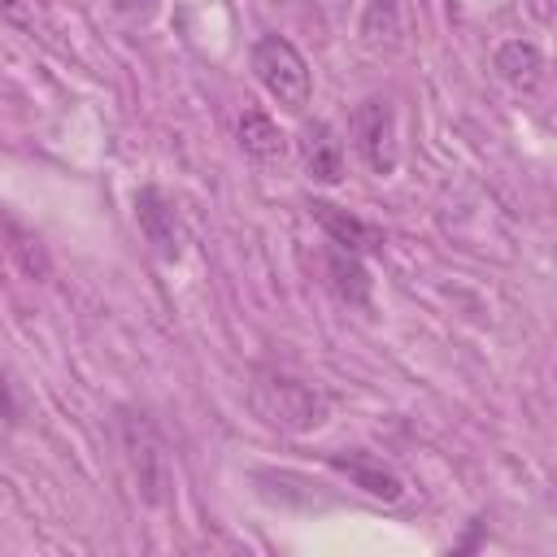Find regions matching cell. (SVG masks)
Returning a JSON list of instances; mask_svg holds the SVG:
<instances>
[{"mask_svg":"<svg viewBox=\"0 0 557 557\" xmlns=\"http://www.w3.org/2000/svg\"><path fill=\"white\" fill-rule=\"evenodd\" d=\"M326 461H331L352 487H361V492L374 496V500L396 505V500L405 496V479H400L392 466H383L379 457H370V453H331Z\"/></svg>","mask_w":557,"mask_h":557,"instance_id":"6","label":"cell"},{"mask_svg":"<svg viewBox=\"0 0 557 557\" xmlns=\"http://www.w3.org/2000/svg\"><path fill=\"white\" fill-rule=\"evenodd\" d=\"M0 418H4V422H17V405H13V392H9V383H4V370H0Z\"/></svg>","mask_w":557,"mask_h":557,"instance_id":"15","label":"cell"},{"mask_svg":"<svg viewBox=\"0 0 557 557\" xmlns=\"http://www.w3.org/2000/svg\"><path fill=\"white\" fill-rule=\"evenodd\" d=\"M361 39L366 48H396L400 39V13L392 0H370L361 13Z\"/></svg>","mask_w":557,"mask_h":557,"instance_id":"13","label":"cell"},{"mask_svg":"<svg viewBox=\"0 0 557 557\" xmlns=\"http://www.w3.org/2000/svg\"><path fill=\"white\" fill-rule=\"evenodd\" d=\"M252 74L287 113H305V104H309V65H305V57L296 52L292 39L261 35L257 48H252Z\"/></svg>","mask_w":557,"mask_h":557,"instance_id":"3","label":"cell"},{"mask_svg":"<svg viewBox=\"0 0 557 557\" xmlns=\"http://www.w3.org/2000/svg\"><path fill=\"white\" fill-rule=\"evenodd\" d=\"M135 222H139V235L144 244L152 248L157 261L174 265L183 257V226H178V209L174 200L161 191V187H139L135 191Z\"/></svg>","mask_w":557,"mask_h":557,"instance_id":"5","label":"cell"},{"mask_svg":"<svg viewBox=\"0 0 557 557\" xmlns=\"http://www.w3.org/2000/svg\"><path fill=\"white\" fill-rule=\"evenodd\" d=\"M352 139H357V152L361 161L387 178L400 161V144H396V113H392V100L383 96H366L352 113Z\"/></svg>","mask_w":557,"mask_h":557,"instance_id":"4","label":"cell"},{"mask_svg":"<svg viewBox=\"0 0 557 557\" xmlns=\"http://www.w3.org/2000/svg\"><path fill=\"white\" fill-rule=\"evenodd\" d=\"M235 135H239V148H244L252 161H261V165L283 161V152H287V135H283L278 122H274L270 113H261V109H244Z\"/></svg>","mask_w":557,"mask_h":557,"instance_id":"12","label":"cell"},{"mask_svg":"<svg viewBox=\"0 0 557 557\" xmlns=\"http://www.w3.org/2000/svg\"><path fill=\"white\" fill-rule=\"evenodd\" d=\"M248 400L265 426L287 431V435H305V431L326 422V396L318 387H309L305 379L283 374V370H257Z\"/></svg>","mask_w":557,"mask_h":557,"instance_id":"1","label":"cell"},{"mask_svg":"<svg viewBox=\"0 0 557 557\" xmlns=\"http://www.w3.org/2000/svg\"><path fill=\"white\" fill-rule=\"evenodd\" d=\"M492 65H496V74H500L513 91H535L540 78H544V57H540V48H535L531 39H505V44L496 48Z\"/></svg>","mask_w":557,"mask_h":557,"instance_id":"11","label":"cell"},{"mask_svg":"<svg viewBox=\"0 0 557 557\" xmlns=\"http://www.w3.org/2000/svg\"><path fill=\"white\" fill-rule=\"evenodd\" d=\"M322 265H326V283H331V292L344 300V305H357V309H370V270L361 265V257L357 252H348V248H331L326 257H322Z\"/></svg>","mask_w":557,"mask_h":557,"instance_id":"10","label":"cell"},{"mask_svg":"<svg viewBox=\"0 0 557 557\" xmlns=\"http://www.w3.org/2000/svg\"><path fill=\"white\" fill-rule=\"evenodd\" d=\"M117 435H122V453H126L139 500L144 505H165V496H170V457H165V444H161L152 418L144 409H117Z\"/></svg>","mask_w":557,"mask_h":557,"instance_id":"2","label":"cell"},{"mask_svg":"<svg viewBox=\"0 0 557 557\" xmlns=\"http://www.w3.org/2000/svg\"><path fill=\"white\" fill-rule=\"evenodd\" d=\"M300 157H305V174L313 183L335 187L344 178V144L326 122H309L300 131Z\"/></svg>","mask_w":557,"mask_h":557,"instance_id":"9","label":"cell"},{"mask_svg":"<svg viewBox=\"0 0 557 557\" xmlns=\"http://www.w3.org/2000/svg\"><path fill=\"white\" fill-rule=\"evenodd\" d=\"M0 261L4 265H13V270H22L26 278H35V283H44L48 278V252H44V244H39V235L35 231H26L4 205H0Z\"/></svg>","mask_w":557,"mask_h":557,"instance_id":"8","label":"cell"},{"mask_svg":"<svg viewBox=\"0 0 557 557\" xmlns=\"http://www.w3.org/2000/svg\"><path fill=\"white\" fill-rule=\"evenodd\" d=\"M35 13H39V0H0V22L17 30H35Z\"/></svg>","mask_w":557,"mask_h":557,"instance_id":"14","label":"cell"},{"mask_svg":"<svg viewBox=\"0 0 557 557\" xmlns=\"http://www.w3.org/2000/svg\"><path fill=\"white\" fill-rule=\"evenodd\" d=\"M309 213L331 235L335 248H348V252H374V248H383V231L379 226L361 222L357 213H348V209H339L331 200H309Z\"/></svg>","mask_w":557,"mask_h":557,"instance_id":"7","label":"cell"}]
</instances>
